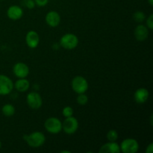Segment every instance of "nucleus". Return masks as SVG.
Here are the masks:
<instances>
[{"instance_id":"f257e3e1","label":"nucleus","mask_w":153,"mask_h":153,"mask_svg":"<svg viewBox=\"0 0 153 153\" xmlns=\"http://www.w3.org/2000/svg\"><path fill=\"white\" fill-rule=\"evenodd\" d=\"M24 139L28 146L32 148L40 147L43 146L46 141V137L41 131H34L28 135H25Z\"/></svg>"},{"instance_id":"f03ea898","label":"nucleus","mask_w":153,"mask_h":153,"mask_svg":"<svg viewBox=\"0 0 153 153\" xmlns=\"http://www.w3.org/2000/svg\"><path fill=\"white\" fill-rule=\"evenodd\" d=\"M79 44V38L72 33H67L60 39V46L66 49H73Z\"/></svg>"},{"instance_id":"7ed1b4c3","label":"nucleus","mask_w":153,"mask_h":153,"mask_svg":"<svg viewBox=\"0 0 153 153\" xmlns=\"http://www.w3.org/2000/svg\"><path fill=\"white\" fill-rule=\"evenodd\" d=\"M71 86L73 91L76 94H85L88 89V82L85 78L78 76L73 78L71 82Z\"/></svg>"},{"instance_id":"20e7f679","label":"nucleus","mask_w":153,"mask_h":153,"mask_svg":"<svg viewBox=\"0 0 153 153\" xmlns=\"http://www.w3.org/2000/svg\"><path fill=\"white\" fill-rule=\"evenodd\" d=\"M44 127L48 132L58 134L62 130V123L56 117H49L45 121Z\"/></svg>"},{"instance_id":"39448f33","label":"nucleus","mask_w":153,"mask_h":153,"mask_svg":"<svg viewBox=\"0 0 153 153\" xmlns=\"http://www.w3.org/2000/svg\"><path fill=\"white\" fill-rule=\"evenodd\" d=\"M120 147L123 153H136L139 149V143L135 139L126 138L123 140Z\"/></svg>"},{"instance_id":"423d86ee","label":"nucleus","mask_w":153,"mask_h":153,"mask_svg":"<svg viewBox=\"0 0 153 153\" xmlns=\"http://www.w3.org/2000/svg\"><path fill=\"white\" fill-rule=\"evenodd\" d=\"M79 128V122L74 117L71 116L66 117L64 123H62V130L67 134H73Z\"/></svg>"},{"instance_id":"0eeeda50","label":"nucleus","mask_w":153,"mask_h":153,"mask_svg":"<svg viewBox=\"0 0 153 153\" xmlns=\"http://www.w3.org/2000/svg\"><path fill=\"white\" fill-rule=\"evenodd\" d=\"M13 83L7 76L0 75V95H8L13 91Z\"/></svg>"},{"instance_id":"6e6552de","label":"nucleus","mask_w":153,"mask_h":153,"mask_svg":"<svg viewBox=\"0 0 153 153\" xmlns=\"http://www.w3.org/2000/svg\"><path fill=\"white\" fill-rule=\"evenodd\" d=\"M26 101L28 105L32 109L40 108L43 104L41 96L37 92L29 93L26 97Z\"/></svg>"},{"instance_id":"1a4fd4ad","label":"nucleus","mask_w":153,"mask_h":153,"mask_svg":"<svg viewBox=\"0 0 153 153\" xmlns=\"http://www.w3.org/2000/svg\"><path fill=\"white\" fill-rule=\"evenodd\" d=\"M13 73L19 79L26 78L29 74V67L22 62H18L13 67Z\"/></svg>"},{"instance_id":"9d476101","label":"nucleus","mask_w":153,"mask_h":153,"mask_svg":"<svg viewBox=\"0 0 153 153\" xmlns=\"http://www.w3.org/2000/svg\"><path fill=\"white\" fill-rule=\"evenodd\" d=\"M25 43L31 49H35L40 43V36L35 31H29L25 36Z\"/></svg>"},{"instance_id":"9b49d317","label":"nucleus","mask_w":153,"mask_h":153,"mask_svg":"<svg viewBox=\"0 0 153 153\" xmlns=\"http://www.w3.org/2000/svg\"><path fill=\"white\" fill-rule=\"evenodd\" d=\"M149 97V93L147 89L144 88H138L134 92V101L138 104H143L148 100Z\"/></svg>"},{"instance_id":"f8f14e48","label":"nucleus","mask_w":153,"mask_h":153,"mask_svg":"<svg viewBox=\"0 0 153 153\" xmlns=\"http://www.w3.org/2000/svg\"><path fill=\"white\" fill-rule=\"evenodd\" d=\"M46 22L50 27L55 28L57 27L61 22V16L56 11H49L46 16Z\"/></svg>"},{"instance_id":"ddd939ff","label":"nucleus","mask_w":153,"mask_h":153,"mask_svg":"<svg viewBox=\"0 0 153 153\" xmlns=\"http://www.w3.org/2000/svg\"><path fill=\"white\" fill-rule=\"evenodd\" d=\"M23 15V10L19 6L12 5L7 9V16L12 20H18Z\"/></svg>"},{"instance_id":"4468645a","label":"nucleus","mask_w":153,"mask_h":153,"mask_svg":"<svg viewBox=\"0 0 153 153\" xmlns=\"http://www.w3.org/2000/svg\"><path fill=\"white\" fill-rule=\"evenodd\" d=\"M99 152L100 153H120L121 151L120 145L115 141L109 142L102 145Z\"/></svg>"},{"instance_id":"2eb2a0df","label":"nucleus","mask_w":153,"mask_h":153,"mask_svg":"<svg viewBox=\"0 0 153 153\" xmlns=\"http://www.w3.org/2000/svg\"><path fill=\"white\" fill-rule=\"evenodd\" d=\"M134 36L138 41H144L149 36V29L143 25H138L134 30Z\"/></svg>"},{"instance_id":"dca6fc26","label":"nucleus","mask_w":153,"mask_h":153,"mask_svg":"<svg viewBox=\"0 0 153 153\" xmlns=\"http://www.w3.org/2000/svg\"><path fill=\"white\" fill-rule=\"evenodd\" d=\"M14 88L17 90L19 92H25V91H28L30 87V83L29 81L27 80L25 78L23 79H18L16 82V83L14 84Z\"/></svg>"},{"instance_id":"f3484780","label":"nucleus","mask_w":153,"mask_h":153,"mask_svg":"<svg viewBox=\"0 0 153 153\" xmlns=\"http://www.w3.org/2000/svg\"><path fill=\"white\" fill-rule=\"evenodd\" d=\"M1 111L5 117H11L15 114V108L11 104H5L3 105Z\"/></svg>"},{"instance_id":"a211bd4d","label":"nucleus","mask_w":153,"mask_h":153,"mask_svg":"<svg viewBox=\"0 0 153 153\" xmlns=\"http://www.w3.org/2000/svg\"><path fill=\"white\" fill-rule=\"evenodd\" d=\"M133 19L137 22H142L146 19V15L142 11H137L133 14Z\"/></svg>"},{"instance_id":"6ab92c4d","label":"nucleus","mask_w":153,"mask_h":153,"mask_svg":"<svg viewBox=\"0 0 153 153\" xmlns=\"http://www.w3.org/2000/svg\"><path fill=\"white\" fill-rule=\"evenodd\" d=\"M118 138V133L116 130L111 129L107 133V139L110 142H115Z\"/></svg>"},{"instance_id":"aec40b11","label":"nucleus","mask_w":153,"mask_h":153,"mask_svg":"<svg viewBox=\"0 0 153 153\" xmlns=\"http://www.w3.org/2000/svg\"><path fill=\"white\" fill-rule=\"evenodd\" d=\"M77 100L78 104H79L80 105H85L88 103V97L85 94H80L77 97V100Z\"/></svg>"},{"instance_id":"412c9836","label":"nucleus","mask_w":153,"mask_h":153,"mask_svg":"<svg viewBox=\"0 0 153 153\" xmlns=\"http://www.w3.org/2000/svg\"><path fill=\"white\" fill-rule=\"evenodd\" d=\"M62 114L65 117H69L73 115V109L70 106H66L63 108Z\"/></svg>"},{"instance_id":"4be33fe9","label":"nucleus","mask_w":153,"mask_h":153,"mask_svg":"<svg viewBox=\"0 0 153 153\" xmlns=\"http://www.w3.org/2000/svg\"><path fill=\"white\" fill-rule=\"evenodd\" d=\"M146 25H147V27L149 29L152 30L153 28V14L149 15V17L146 19Z\"/></svg>"},{"instance_id":"5701e85b","label":"nucleus","mask_w":153,"mask_h":153,"mask_svg":"<svg viewBox=\"0 0 153 153\" xmlns=\"http://www.w3.org/2000/svg\"><path fill=\"white\" fill-rule=\"evenodd\" d=\"M25 1V7H28V9H33L35 7V2L33 0H24Z\"/></svg>"},{"instance_id":"b1692460","label":"nucleus","mask_w":153,"mask_h":153,"mask_svg":"<svg viewBox=\"0 0 153 153\" xmlns=\"http://www.w3.org/2000/svg\"><path fill=\"white\" fill-rule=\"evenodd\" d=\"M36 5L39 6V7H43L46 6L49 2V0H34Z\"/></svg>"},{"instance_id":"393cba45","label":"nucleus","mask_w":153,"mask_h":153,"mask_svg":"<svg viewBox=\"0 0 153 153\" xmlns=\"http://www.w3.org/2000/svg\"><path fill=\"white\" fill-rule=\"evenodd\" d=\"M153 152V143H151L149 146L146 147V153H152Z\"/></svg>"},{"instance_id":"a878e982","label":"nucleus","mask_w":153,"mask_h":153,"mask_svg":"<svg viewBox=\"0 0 153 153\" xmlns=\"http://www.w3.org/2000/svg\"><path fill=\"white\" fill-rule=\"evenodd\" d=\"M148 1H149V4H150L151 6L153 5V0H148Z\"/></svg>"},{"instance_id":"bb28decb","label":"nucleus","mask_w":153,"mask_h":153,"mask_svg":"<svg viewBox=\"0 0 153 153\" xmlns=\"http://www.w3.org/2000/svg\"><path fill=\"white\" fill-rule=\"evenodd\" d=\"M150 123H151V125L152 126V115H151V117H150Z\"/></svg>"},{"instance_id":"cd10ccee","label":"nucleus","mask_w":153,"mask_h":153,"mask_svg":"<svg viewBox=\"0 0 153 153\" xmlns=\"http://www.w3.org/2000/svg\"><path fill=\"white\" fill-rule=\"evenodd\" d=\"M61 152H67V153H70V151H66V150H63V151H61Z\"/></svg>"},{"instance_id":"c85d7f7f","label":"nucleus","mask_w":153,"mask_h":153,"mask_svg":"<svg viewBox=\"0 0 153 153\" xmlns=\"http://www.w3.org/2000/svg\"><path fill=\"white\" fill-rule=\"evenodd\" d=\"M1 140H0V149H1Z\"/></svg>"},{"instance_id":"c756f323","label":"nucleus","mask_w":153,"mask_h":153,"mask_svg":"<svg viewBox=\"0 0 153 153\" xmlns=\"http://www.w3.org/2000/svg\"><path fill=\"white\" fill-rule=\"evenodd\" d=\"M0 1H3V0H0Z\"/></svg>"}]
</instances>
